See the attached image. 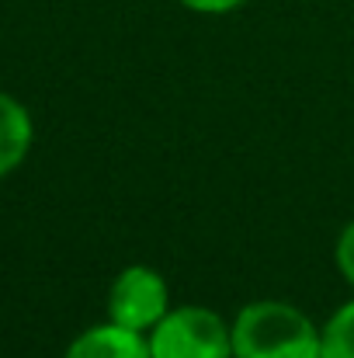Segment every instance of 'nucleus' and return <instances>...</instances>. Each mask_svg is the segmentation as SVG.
<instances>
[{
  "mask_svg": "<svg viewBox=\"0 0 354 358\" xmlns=\"http://www.w3.org/2000/svg\"><path fill=\"white\" fill-rule=\"evenodd\" d=\"M233 358H323V327L292 303L257 299L236 313Z\"/></svg>",
  "mask_w": 354,
  "mask_h": 358,
  "instance_id": "1",
  "label": "nucleus"
},
{
  "mask_svg": "<svg viewBox=\"0 0 354 358\" xmlns=\"http://www.w3.org/2000/svg\"><path fill=\"white\" fill-rule=\"evenodd\" d=\"M153 358H233V324L209 306H177L149 331Z\"/></svg>",
  "mask_w": 354,
  "mask_h": 358,
  "instance_id": "2",
  "label": "nucleus"
},
{
  "mask_svg": "<svg viewBox=\"0 0 354 358\" xmlns=\"http://www.w3.org/2000/svg\"><path fill=\"white\" fill-rule=\"evenodd\" d=\"M170 310V289L160 271L146 264L121 268L108 289V320H115L128 331L149 334Z\"/></svg>",
  "mask_w": 354,
  "mask_h": 358,
  "instance_id": "3",
  "label": "nucleus"
},
{
  "mask_svg": "<svg viewBox=\"0 0 354 358\" xmlns=\"http://www.w3.org/2000/svg\"><path fill=\"white\" fill-rule=\"evenodd\" d=\"M63 358H153V352L142 331H128L115 320H108V324H98L77 334Z\"/></svg>",
  "mask_w": 354,
  "mask_h": 358,
  "instance_id": "4",
  "label": "nucleus"
},
{
  "mask_svg": "<svg viewBox=\"0 0 354 358\" xmlns=\"http://www.w3.org/2000/svg\"><path fill=\"white\" fill-rule=\"evenodd\" d=\"M31 139H35V125L28 108L14 94L0 91V178H7L24 164Z\"/></svg>",
  "mask_w": 354,
  "mask_h": 358,
  "instance_id": "5",
  "label": "nucleus"
},
{
  "mask_svg": "<svg viewBox=\"0 0 354 358\" xmlns=\"http://www.w3.org/2000/svg\"><path fill=\"white\" fill-rule=\"evenodd\" d=\"M323 358H354V299L323 324Z\"/></svg>",
  "mask_w": 354,
  "mask_h": 358,
  "instance_id": "6",
  "label": "nucleus"
},
{
  "mask_svg": "<svg viewBox=\"0 0 354 358\" xmlns=\"http://www.w3.org/2000/svg\"><path fill=\"white\" fill-rule=\"evenodd\" d=\"M337 268H341V275L354 285V223H348L341 240H337Z\"/></svg>",
  "mask_w": 354,
  "mask_h": 358,
  "instance_id": "7",
  "label": "nucleus"
},
{
  "mask_svg": "<svg viewBox=\"0 0 354 358\" xmlns=\"http://www.w3.org/2000/svg\"><path fill=\"white\" fill-rule=\"evenodd\" d=\"M181 3L195 14H230L236 7H243L246 0H181Z\"/></svg>",
  "mask_w": 354,
  "mask_h": 358,
  "instance_id": "8",
  "label": "nucleus"
}]
</instances>
